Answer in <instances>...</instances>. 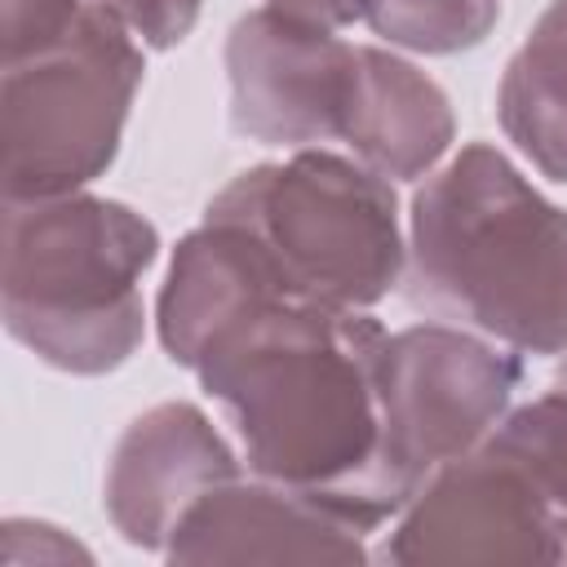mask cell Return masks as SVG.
I'll use <instances>...</instances> for the list:
<instances>
[{
	"label": "cell",
	"mask_w": 567,
	"mask_h": 567,
	"mask_svg": "<svg viewBox=\"0 0 567 567\" xmlns=\"http://www.w3.org/2000/svg\"><path fill=\"white\" fill-rule=\"evenodd\" d=\"M385 337L368 310L275 301L226 328L195 363L248 474L310 496L363 536L408 505L385 461Z\"/></svg>",
	"instance_id": "cell-1"
},
{
	"label": "cell",
	"mask_w": 567,
	"mask_h": 567,
	"mask_svg": "<svg viewBox=\"0 0 567 567\" xmlns=\"http://www.w3.org/2000/svg\"><path fill=\"white\" fill-rule=\"evenodd\" d=\"M403 284L416 310L518 354H567V208L470 142L412 195Z\"/></svg>",
	"instance_id": "cell-2"
},
{
	"label": "cell",
	"mask_w": 567,
	"mask_h": 567,
	"mask_svg": "<svg viewBox=\"0 0 567 567\" xmlns=\"http://www.w3.org/2000/svg\"><path fill=\"white\" fill-rule=\"evenodd\" d=\"M155 257V221L120 199H4V332L58 372H115L146 337L142 279Z\"/></svg>",
	"instance_id": "cell-3"
},
{
	"label": "cell",
	"mask_w": 567,
	"mask_h": 567,
	"mask_svg": "<svg viewBox=\"0 0 567 567\" xmlns=\"http://www.w3.org/2000/svg\"><path fill=\"white\" fill-rule=\"evenodd\" d=\"M204 217L248 230L288 301L372 310L408 270L394 182L323 146L235 173Z\"/></svg>",
	"instance_id": "cell-4"
},
{
	"label": "cell",
	"mask_w": 567,
	"mask_h": 567,
	"mask_svg": "<svg viewBox=\"0 0 567 567\" xmlns=\"http://www.w3.org/2000/svg\"><path fill=\"white\" fill-rule=\"evenodd\" d=\"M146 62L137 35L97 0L53 44L4 62V199H49L97 182L124 142Z\"/></svg>",
	"instance_id": "cell-5"
},
{
	"label": "cell",
	"mask_w": 567,
	"mask_h": 567,
	"mask_svg": "<svg viewBox=\"0 0 567 567\" xmlns=\"http://www.w3.org/2000/svg\"><path fill=\"white\" fill-rule=\"evenodd\" d=\"M523 385L518 350L447 319H425L385 337L381 350V416L385 461L412 501L421 483L474 452L514 408Z\"/></svg>",
	"instance_id": "cell-6"
},
{
	"label": "cell",
	"mask_w": 567,
	"mask_h": 567,
	"mask_svg": "<svg viewBox=\"0 0 567 567\" xmlns=\"http://www.w3.org/2000/svg\"><path fill=\"white\" fill-rule=\"evenodd\" d=\"M385 563H567V514L496 447L439 465L399 509Z\"/></svg>",
	"instance_id": "cell-7"
},
{
	"label": "cell",
	"mask_w": 567,
	"mask_h": 567,
	"mask_svg": "<svg viewBox=\"0 0 567 567\" xmlns=\"http://www.w3.org/2000/svg\"><path fill=\"white\" fill-rule=\"evenodd\" d=\"M354 53L359 44L341 40L337 31L284 18L270 4L239 13L221 49L230 128L257 146L284 151L341 142Z\"/></svg>",
	"instance_id": "cell-8"
},
{
	"label": "cell",
	"mask_w": 567,
	"mask_h": 567,
	"mask_svg": "<svg viewBox=\"0 0 567 567\" xmlns=\"http://www.w3.org/2000/svg\"><path fill=\"white\" fill-rule=\"evenodd\" d=\"M239 452L186 399L146 408L106 456L102 509L124 545L164 554L199 496L239 478Z\"/></svg>",
	"instance_id": "cell-9"
},
{
	"label": "cell",
	"mask_w": 567,
	"mask_h": 567,
	"mask_svg": "<svg viewBox=\"0 0 567 567\" xmlns=\"http://www.w3.org/2000/svg\"><path fill=\"white\" fill-rule=\"evenodd\" d=\"M168 563H368L363 532L266 478H230L177 523Z\"/></svg>",
	"instance_id": "cell-10"
},
{
	"label": "cell",
	"mask_w": 567,
	"mask_h": 567,
	"mask_svg": "<svg viewBox=\"0 0 567 567\" xmlns=\"http://www.w3.org/2000/svg\"><path fill=\"white\" fill-rule=\"evenodd\" d=\"M275 301L288 297L257 239L235 221L199 217V226L186 230L173 248L168 275L155 297V332L164 354L177 368L195 372L204 350L226 328Z\"/></svg>",
	"instance_id": "cell-11"
},
{
	"label": "cell",
	"mask_w": 567,
	"mask_h": 567,
	"mask_svg": "<svg viewBox=\"0 0 567 567\" xmlns=\"http://www.w3.org/2000/svg\"><path fill=\"white\" fill-rule=\"evenodd\" d=\"M456 115L439 80L394 49L359 44L341 142L385 182H421L452 151Z\"/></svg>",
	"instance_id": "cell-12"
},
{
	"label": "cell",
	"mask_w": 567,
	"mask_h": 567,
	"mask_svg": "<svg viewBox=\"0 0 567 567\" xmlns=\"http://www.w3.org/2000/svg\"><path fill=\"white\" fill-rule=\"evenodd\" d=\"M496 120L540 177L567 182V0H549L505 62Z\"/></svg>",
	"instance_id": "cell-13"
},
{
	"label": "cell",
	"mask_w": 567,
	"mask_h": 567,
	"mask_svg": "<svg viewBox=\"0 0 567 567\" xmlns=\"http://www.w3.org/2000/svg\"><path fill=\"white\" fill-rule=\"evenodd\" d=\"M363 22L390 49L447 58L478 49L496 31L501 0H368Z\"/></svg>",
	"instance_id": "cell-14"
},
{
	"label": "cell",
	"mask_w": 567,
	"mask_h": 567,
	"mask_svg": "<svg viewBox=\"0 0 567 567\" xmlns=\"http://www.w3.org/2000/svg\"><path fill=\"white\" fill-rule=\"evenodd\" d=\"M483 443L509 456L567 514V363L536 399L514 403Z\"/></svg>",
	"instance_id": "cell-15"
},
{
	"label": "cell",
	"mask_w": 567,
	"mask_h": 567,
	"mask_svg": "<svg viewBox=\"0 0 567 567\" xmlns=\"http://www.w3.org/2000/svg\"><path fill=\"white\" fill-rule=\"evenodd\" d=\"M84 0H0V49L4 62H18L58 35L80 18Z\"/></svg>",
	"instance_id": "cell-16"
},
{
	"label": "cell",
	"mask_w": 567,
	"mask_h": 567,
	"mask_svg": "<svg viewBox=\"0 0 567 567\" xmlns=\"http://www.w3.org/2000/svg\"><path fill=\"white\" fill-rule=\"evenodd\" d=\"M97 4H106L151 49H177L204 13V0H97Z\"/></svg>",
	"instance_id": "cell-17"
},
{
	"label": "cell",
	"mask_w": 567,
	"mask_h": 567,
	"mask_svg": "<svg viewBox=\"0 0 567 567\" xmlns=\"http://www.w3.org/2000/svg\"><path fill=\"white\" fill-rule=\"evenodd\" d=\"M0 558L4 563H89L93 549L80 545L75 536H66L62 527L53 523H40V518H4L0 527Z\"/></svg>",
	"instance_id": "cell-18"
},
{
	"label": "cell",
	"mask_w": 567,
	"mask_h": 567,
	"mask_svg": "<svg viewBox=\"0 0 567 567\" xmlns=\"http://www.w3.org/2000/svg\"><path fill=\"white\" fill-rule=\"evenodd\" d=\"M266 4L284 18H297V22H310V27H323V31L354 27L368 13V0H266Z\"/></svg>",
	"instance_id": "cell-19"
}]
</instances>
